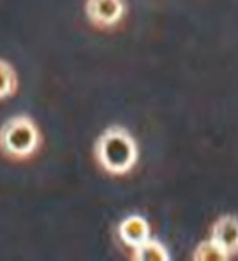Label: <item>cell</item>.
<instances>
[{"mask_svg": "<svg viewBox=\"0 0 238 261\" xmlns=\"http://www.w3.org/2000/svg\"><path fill=\"white\" fill-rule=\"evenodd\" d=\"M93 157L98 167L108 175L124 176L137 165L139 145L136 137L124 126L113 124L95 141Z\"/></svg>", "mask_w": 238, "mask_h": 261, "instance_id": "1", "label": "cell"}, {"mask_svg": "<svg viewBox=\"0 0 238 261\" xmlns=\"http://www.w3.org/2000/svg\"><path fill=\"white\" fill-rule=\"evenodd\" d=\"M41 144V130L28 114H15L0 124V155L5 159L28 160L39 150Z\"/></svg>", "mask_w": 238, "mask_h": 261, "instance_id": "2", "label": "cell"}, {"mask_svg": "<svg viewBox=\"0 0 238 261\" xmlns=\"http://www.w3.org/2000/svg\"><path fill=\"white\" fill-rule=\"evenodd\" d=\"M87 20L98 30H111L124 20L126 0H85Z\"/></svg>", "mask_w": 238, "mask_h": 261, "instance_id": "3", "label": "cell"}, {"mask_svg": "<svg viewBox=\"0 0 238 261\" xmlns=\"http://www.w3.org/2000/svg\"><path fill=\"white\" fill-rule=\"evenodd\" d=\"M118 237L121 243L130 250L150 239V225L142 216H127L118 225Z\"/></svg>", "mask_w": 238, "mask_h": 261, "instance_id": "4", "label": "cell"}, {"mask_svg": "<svg viewBox=\"0 0 238 261\" xmlns=\"http://www.w3.org/2000/svg\"><path fill=\"white\" fill-rule=\"evenodd\" d=\"M209 239L232 258L236 253V219L235 216L227 214V216L219 217L210 227Z\"/></svg>", "mask_w": 238, "mask_h": 261, "instance_id": "5", "label": "cell"}, {"mask_svg": "<svg viewBox=\"0 0 238 261\" xmlns=\"http://www.w3.org/2000/svg\"><path fill=\"white\" fill-rule=\"evenodd\" d=\"M129 256L136 261H168L170 253L165 245L160 243L158 240L147 239L141 245L130 248Z\"/></svg>", "mask_w": 238, "mask_h": 261, "instance_id": "6", "label": "cell"}, {"mask_svg": "<svg viewBox=\"0 0 238 261\" xmlns=\"http://www.w3.org/2000/svg\"><path fill=\"white\" fill-rule=\"evenodd\" d=\"M16 90H18V73L10 62L0 59V100L13 96Z\"/></svg>", "mask_w": 238, "mask_h": 261, "instance_id": "7", "label": "cell"}, {"mask_svg": "<svg viewBox=\"0 0 238 261\" xmlns=\"http://www.w3.org/2000/svg\"><path fill=\"white\" fill-rule=\"evenodd\" d=\"M193 259H196V261H227V259H230V256H228L220 247H217L210 239H207V240L201 242L198 247L194 248Z\"/></svg>", "mask_w": 238, "mask_h": 261, "instance_id": "8", "label": "cell"}]
</instances>
